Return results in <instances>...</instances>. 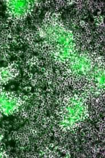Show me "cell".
<instances>
[{"label": "cell", "mask_w": 105, "mask_h": 158, "mask_svg": "<svg viewBox=\"0 0 105 158\" xmlns=\"http://www.w3.org/2000/svg\"><path fill=\"white\" fill-rule=\"evenodd\" d=\"M18 106L17 99L8 94H0V110L6 115L11 114L17 110Z\"/></svg>", "instance_id": "obj_4"}, {"label": "cell", "mask_w": 105, "mask_h": 158, "mask_svg": "<svg viewBox=\"0 0 105 158\" xmlns=\"http://www.w3.org/2000/svg\"><path fill=\"white\" fill-rule=\"evenodd\" d=\"M31 1H9L6 3L9 12L13 17L21 19L25 17L34 7Z\"/></svg>", "instance_id": "obj_3"}, {"label": "cell", "mask_w": 105, "mask_h": 158, "mask_svg": "<svg viewBox=\"0 0 105 158\" xmlns=\"http://www.w3.org/2000/svg\"><path fill=\"white\" fill-rule=\"evenodd\" d=\"M72 67L76 73L85 75L91 70V61L87 57L79 56L73 61Z\"/></svg>", "instance_id": "obj_5"}, {"label": "cell", "mask_w": 105, "mask_h": 158, "mask_svg": "<svg viewBox=\"0 0 105 158\" xmlns=\"http://www.w3.org/2000/svg\"><path fill=\"white\" fill-rule=\"evenodd\" d=\"M86 114L85 105L79 100L71 102L66 108L63 123L67 125L79 123L84 118Z\"/></svg>", "instance_id": "obj_2"}, {"label": "cell", "mask_w": 105, "mask_h": 158, "mask_svg": "<svg viewBox=\"0 0 105 158\" xmlns=\"http://www.w3.org/2000/svg\"><path fill=\"white\" fill-rule=\"evenodd\" d=\"M49 32L50 36H51L50 39L57 45L61 56H68L72 51L71 34L63 27L59 26L54 27Z\"/></svg>", "instance_id": "obj_1"}]
</instances>
